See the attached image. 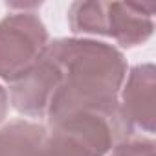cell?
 Here are the masks:
<instances>
[{"mask_svg": "<svg viewBox=\"0 0 156 156\" xmlns=\"http://www.w3.org/2000/svg\"><path fill=\"white\" fill-rule=\"evenodd\" d=\"M48 55L61 72L48 121L73 112L118 114L119 90L129 72L121 50L96 39L72 37L50 41Z\"/></svg>", "mask_w": 156, "mask_h": 156, "instance_id": "1", "label": "cell"}, {"mask_svg": "<svg viewBox=\"0 0 156 156\" xmlns=\"http://www.w3.org/2000/svg\"><path fill=\"white\" fill-rule=\"evenodd\" d=\"M48 156H108L125 130L118 114L73 112L48 121Z\"/></svg>", "mask_w": 156, "mask_h": 156, "instance_id": "2", "label": "cell"}, {"mask_svg": "<svg viewBox=\"0 0 156 156\" xmlns=\"http://www.w3.org/2000/svg\"><path fill=\"white\" fill-rule=\"evenodd\" d=\"M50 35L35 11H13L0 20V79L13 83L48 51Z\"/></svg>", "mask_w": 156, "mask_h": 156, "instance_id": "3", "label": "cell"}, {"mask_svg": "<svg viewBox=\"0 0 156 156\" xmlns=\"http://www.w3.org/2000/svg\"><path fill=\"white\" fill-rule=\"evenodd\" d=\"M156 68L152 62L136 64L127 72L119 90L118 116L125 130L154 132L156 119Z\"/></svg>", "mask_w": 156, "mask_h": 156, "instance_id": "4", "label": "cell"}, {"mask_svg": "<svg viewBox=\"0 0 156 156\" xmlns=\"http://www.w3.org/2000/svg\"><path fill=\"white\" fill-rule=\"evenodd\" d=\"M59 85V66L46 51V55L28 73L9 83V103L19 114L28 118H46Z\"/></svg>", "mask_w": 156, "mask_h": 156, "instance_id": "5", "label": "cell"}, {"mask_svg": "<svg viewBox=\"0 0 156 156\" xmlns=\"http://www.w3.org/2000/svg\"><path fill=\"white\" fill-rule=\"evenodd\" d=\"M156 4L107 2V37L121 48H136L147 42L154 31Z\"/></svg>", "mask_w": 156, "mask_h": 156, "instance_id": "6", "label": "cell"}, {"mask_svg": "<svg viewBox=\"0 0 156 156\" xmlns=\"http://www.w3.org/2000/svg\"><path fill=\"white\" fill-rule=\"evenodd\" d=\"M46 125L13 119L0 127V156H48Z\"/></svg>", "mask_w": 156, "mask_h": 156, "instance_id": "7", "label": "cell"}, {"mask_svg": "<svg viewBox=\"0 0 156 156\" xmlns=\"http://www.w3.org/2000/svg\"><path fill=\"white\" fill-rule=\"evenodd\" d=\"M68 24L75 35L107 37V2L101 0L73 2L68 9Z\"/></svg>", "mask_w": 156, "mask_h": 156, "instance_id": "8", "label": "cell"}, {"mask_svg": "<svg viewBox=\"0 0 156 156\" xmlns=\"http://www.w3.org/2000/svg\"><path fill=\"white\" fill-rule=\"evenodd\" d=\"M108 156H154L152 138H130L118 141Z\"/></svg>", "mask_w": 156, "mask_h": 156, "instance_id": "9", "label": "cell"}, {"mask_svg": "<svg viewBox=\"0 0 156 156\" xmlns=\"http://www.w3.org/2000/svg\"><path fill=\"white\" fill-rule=\"evenodd\" d=\"M8 110H9V96H8V90L0 85V125L4 123Z\"/></svg>", "mask_w": 156, "mask_h": 156, "instance_id": "10", "label": "cell"}]
</instances>
